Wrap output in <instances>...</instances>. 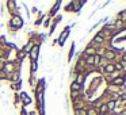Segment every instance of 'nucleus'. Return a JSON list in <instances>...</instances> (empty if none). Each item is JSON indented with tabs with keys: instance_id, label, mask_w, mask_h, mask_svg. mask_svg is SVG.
Here are the masks:
<instances>
[{
	"instance_id": "obj_1",
	"label": "nucleus",
	"mask_w": 126,
	"mask_h": 115,
	"mask_svg": "<svg viewBox=\"0 0 126 115\" xmlns=\"http://www.w3.org/2000/svg\"><path fill=\"white\" fill-rule=\"evenodd\" d=\"M20 64H15V61H4V68L3 72L8 76V74L14 73L15 71H20Z\"/></svg>"
},
{
	"instance_id": "obj_2",
	"label": "nucleus",
	"mask_w": 126,
	"mask_h": 115,
	"mask_svg": "<svg viewBox=\"0 0 126 115\" xmlns=\"http://www.w3.org/2000/svg\"><path fill=\"white\" fill-rule=\"evenodd\" d=\"M23 26V19L19 15H12L11 19H10V27L14 29V30H19Z\"/></svg>"
},
{
	"instance_id": "obj_3",
	"label": "nucleus",
	"mask_w": 126,
	"mask_h": 115,
	"mask_svg": "<svg viewBox=\"0 0 126 115\" xmlns=\"http://www.w3.org/2000/svg\"><path fill=\"white\" fill-rule=\"evenodd\" d=\"M38 53H39V45H34L33 49H31V50H30V53H29L31 62H37V58H38Z\"/></svg>"
},
{
	"instance_id": "obj_4",
	"label": "nucleus",
	"mask_w": 126,
	"mask_h": 115,
	"mask_svg": "<svg viewBox=\"0 0 126 115\" xmlns=\"http://www.w3.org/2000/svg\"><path fill=\"white\" fill-rule=\"evenodd\" d=\"M115 57H117V54H115L114 50H104V53H103V60H106V61H112V60H115Z\"/></svg>"
},
{
	"instance_id": "obj_5",
	"label": "nucleus",
	"mask_w": 126,
	"mask_h": 115,
	"mask_svg": "<svg viewBox=\"0 0 126 115\" xmlns=\"http://www.w3.org/2000/svg\"><path fill=\"white\" fill-rule=\"evenodd\" d=\"M7 79H8L11 83H18L20 80V71H15L14 73L8 74V76H7Z\"/></svg>"
},
{
	"instance_id": "obj_6",
	"label": "nucleus",
	"mask_w": 126,
	"mask_h": 115,
	"mask_svg": "<svg viewBox=\"0 0 126 115\" xmlns=\"http://www.w3.org/2000/svg\"><path fill=\"white\" fill-rule=\"evenodd\" d=\"M19 99H20V101H22L25 106L31 104V98H30V96H29L26 92H22V93H20V98H19Z\"/></svg>"
},
{
	"instance_id": "obj_7",
	"label": "nucleus",
	"mask_w": 126,
	"mask_h": 115,
	"mask_svg": "<svg viewBox=\"0 0 126 115\" xmlns=\"http://www.w3.org/2000/svg\"><path fill=\"white\" fill-rule=\"evenodd\" d=\"M103 72L106 74H111V73H114L115 72V69H114V64L112 62H107L106 65H104V68H103Z\"/></svg>"
},
{
	"instance_id": "obj_8",
	"label": "nucleus",
	"mask_w": 126,
	"mask_h": 115,
	"mask_svg": "<svg viewBox=\"0 0 126 115\" xmlns=\"http://www.w3.org/2000/svg\"><path fill=\"white\" fill-rule=\"evenodd\" d=\"M99 115H107L109 114V107H107L106 103H102L100 106H99V110H98Z\"/></svg>"
},
{
	"instance_id": "obj_9",
	"label": "nucleus",
	"mask_w": 126,
	"mask_h": 115,
	"mask_svg": "<svg viewBox=\"0 0 126 115\" xmlns=\"http://www.w3.org/2000/svg\"><path fill=\"white\" fill-rule=\"evenodd\" d=\"M110 83H111V85H123L125 79H123L122 76H119V77H115V79H112Z\"/></svg>"
},
{
	"instance_id": "obj_10",
	"label": "nucleus",
	"mask_w": 126,
	"mask_h": 115,
	"mask_svg": "<svg viewBox=\"0 0 126 115\" xmlns=\"http://www.w3.org/2000/svg\"><path fill=\"white\" fill-rule=\"evenodd\" d=\"M69 31H71V30H69V27H65V30H64V31H63V34L60 35V41H58V42H60V45H64L66 35H69Z\"/></svg>"
},
{
	"instance_id": "obj_11",
	"label": "nucleus",
	"mask_w": 126,
	"mask_h": 115,
	"mask_svg": "<svg viewBox=\"0 0 126 115\" xmlns=\"http://www.w3.org/2000/svg\"><path fill=\"white\" fill-rule=\"evenodd\" d=\"M80 88H81V87L73 81V83L71 84V93H79V92H80Z\"/></svg>"
},
{
	"instance_id": "obj_12",
	"label": "nucleus",
	"mask_w": 126,
	"mask_h": 115,
	"mask_svg": "<svg viewBox=\"0 0 126 115\" xmlns=\"http://www.w3.org/2000/svg\"><path fill=\"white\" fill-rule=\"evenodd\" d=\"M60 4H61V1H57V3L54 4V7L52 8V11L49 12V16H54L56 12H57V11H58V8H60Z\"/></svg>"
},
{
	"instance_id": "obj_13",
	"label": "nucleus",
	"mask_w": 126,
	"mask_h": 115,
	"mask_svg": "<svg viewBox=\"0 0 126 115\" xmlns=\"http://www.w3.org/2000/svg\"><path fill=\"white\" fill-rule=\"evenodd\" d=\"M33 46H34V42L30 41L27 45H25V46H23V52H25L26 54H27V53H30V50L33 49Z\"/></svg>"
},
{
	"instance_id": "obj_14",
	"label": "nucleus",
	"mask_w": 126,
	"mask_h": 115,
	"mask_svg": "<svg viewBox=\"0 0 126 115\" xmlns=\"http://www.w3.org/2000/svg\"><path fill=\"white\" fill-rule=\"evenodd\" d=\"M84 79H85V73H80L79 76H77V79H76V81H75V83L81 87V84L84 83Z\"/></svg>"
},
{
	"instance_id": "obj_15",
	"label": "nucleus",
	"mask_w": 126,
	"mask_h": 115,
	"mask_svg": "<svg viewBox=\"0 0 126 115\" xmlns=\"http://www.w3.org/2000/svg\"><path fill=\"white\" fill-rule=\"evenodd\" d=\"M25 57H26V53L23 52V50H18V57H16L18 62H20V64H22V61L25 60Z\"/></svg>"
},
{
	"instance_id": "obj_16",
	"label": "nucleus",
	"mask_w": 126,
	"mask_h": 115,
	"mask_svg": "<svg viewBox=\"0 0 126 115\" xmlns=\"http://www.w3.org/2000/svg\"><path fill=\"white\" fill-rule=\"evenodd\" d=\"M87 115H99L98 108H95V107H90V108L87 110Z\"/></svg>"
},
{
	"instance_id": "obj_17",
	"label": "nucleus",
	"mask_w": 126,
	"mask_h": 115,
	"mask_svg": "<svg viewBox=\"0 0 126 115\" xmlns=\"http://www.w3.org/2000/svg\"><path fill=\"white\" fill-rule=\"evenodd\" d=\"M20 87H22V81H18V83H12L11 84V88L12 89H15V91H18V89H20Z\"/></svg>"
},
{
	"instance_id": "obj_18",
	"label": "nucleus",
	"mask_w": 126,
	"mask_h": 115,
	"mask_svg": "<svg viewBox=\"0 0 126 115\" xmlns=\"http://www.w3.org/2000/svg\"><path fill=\"white\" fill-rule=\"evenodd\" d=\"M103 41H104V38L100 35V34H98V35H96L95 38H94V42H95V43H98V45H100Z\"/></svg>"
},
{
	"instance_id": "obj_19",
	"label": "nucleus",
	"mask_w": 126,
	"mask_h": 115,
	"mask_svg": "<svg viewBox=\"0 0 126 115\" xmlns=\"http://www.w3.org/2000/svg\"><path fill=\"white\" fill-rule=\"evenodd\" d=\"M114 69H115V72H119V71H122V69H123V65H122V62H119V61H118V62H115V64H114Z\"/></svg>"
},
{
	"instance_id": "obj_20",
	"label": "nucleus",
	"mask_w": 126,
	"mask_h": 115,
	"mask_svg": "<svg viewBox=\"0 0 126 115\" xmlns=\"http://www.w3.org/2000/svg\"><path fill=\"white\" fill-rule=\"evenodd\" d=\"M106 104H107V107H109V111H111V110H114L115 107H117L115 106V101H111V100H109Z\"/></svg>"
},
{
	"instance_id": "obj_21",
	"label": "nucleus",
	"mask_w": 126,
	"mask_h": 115,
	"mask_svg": "<svg viewBox=\"0 0 126 115\" xmlns=\"http://www.w3.org/2000/svg\"><path fill=\"white\" fill-rule=\"evenodd\" d=\"M119 20H121V22H122V23H125L126 22V10H125V11H122V12H121V14H119Z\"/></svg>"
},
{
	"instance_id": "obj_22",
	"label": "nucleus",
	"mask_w": 126,
	"mask_h": 115,
	"mask_svg": "<svg viewBox=\"0 0 126 115\" xmlns=\"http://www.w3.org/2000/svg\"><path fill=\"white\" fill-rule=\"evenodd\" d=\"M37 71V62H31V76H34V73H35Z\"/></svg>"
},
{
	"instance_id": "obj_23",
	"label": "nucleus",
	"mask_w": 126,
	"mask_h": 115,
	"mask_svg": "<svg viewBox=\"0 0 126 115\" xmlns=\"http://www.w3.org/2000/svg\"><path fill=\"white\" fill-rule=\"evenodd\" d=\"M75 112H76V115H87V110H85V108L77 110V111H75Z\"/></svg>"
},
{
	"instance_id": "obj_24",
	"label": "nucleus",
	"mask_w": 126,
	"mask_h": 115,
	"mask_svg": "<svg viewBox=\"0 0 126 115\" xmlns=\"http://www.w3.org/2000/svg\"><path fill=\"white\" fill-rule=\"evenodd\" d=\"M65 11H66V12H68V11H69V12L73 11V3H72V1H71V3H69L68 6L65 7Z\"/></svg>"
},
{
	"instance_id": "obj_25",
	"label": "nucleus",
	"mask_w": 126,
	"mask_h": 115,
	"mask_svg": "<svg viewBox=\"0 0 126 115\" xmlns=\"http://www.w3.org/2000/svg\"><path fill=\"white\" fill-rule=\"evenodd\" d=\"M4 79H7V74L3 71H0V80H4Z\"/></svg>"
},
{
	"instance_id": "obj_26",
	"label": "nucleus",
	"mask_w": 126,
	"mask_h": 115,
	"mask_svg": "<svg viewBox=\"0 0 126 115\" xmlns=\"http://www.w3.org/2000/svg\"><path fill=\"white\" fill-rule=\"evenodd\" d=\"M119 100H125L126 101V92L125 93H119Z\"/></svg>"
},
{
	"instance_id": "obj_27",
	"label": "nucleus",
	"mask_w": 126,
	"mask_h": 115,
	"mask_svg": "<svg viewBox=\"0 0 126 115\" xmlns=\"http://www.w3.org/2000/svg\"><path fill=\"white\" fill-rule=\"evenodd\" d=\"M49 22H50V18H46V20L44 22V26H45V27H47V26H49Z\"/></svg>"
},
{
	"instance_id": "obj_28",
	"label": "nucleus",
	"mask_w": 126,
	"mask_h": 115,
	"mask_svg": "<svg viewBox=\"0 0 126 115\" xmlns=\"http://www.w3.org/2000/svg\"><path fill=\"white\" fill-rule=\"evenodd\" d=\"M20 115H29L27 111L25 110V107H22V110H20Z\"/></svg>"
},
{
	"instance_id": "obj_29",
	"label": "nucleus",
	"mask_w": 126,
	"mask_h": 115,
	"mask_svg": "<svg viewBox=\"0 0 126 115\" xmlns=\"http://www.w3.org/2000/svg\"><path fill=\"white\" fill-rule=\"evenodd\" d=\"M3 57H4V50L1 49V47H0V60H1Z\"/></svg>"
},
{
	"instance_id": "obj_30",
	"label": "nucleus",
	"mask_w": 126,
	"mask_h": 115,
	"mask_svg": "<svg viewBox=\"0 0 126 115\" xmlns=\"http://www.w3.org/2000/svg\"><path fill=\"white\" fill-rule=\"evenodd\" d=\"M121 62H126V53L122 54V58H121Z\"/></svg>"
},
{
	"instance_id": "obj_31",
	"label": "nucleus",
	"mask_w": 126,
	"mask_h": 115,
	"mask_svg": "<svg viewBox=\"0 0 126 115\" xmlns=\"http://www.w3.org/2000/svg\"><path fill=\"white\" fill-rule=\"evenodd\" d=\"M44 18H45V16H41V18H39V19L35 22V25H41V22H42V19H44Z\"/></svg>"
},
{
	"instance_id": "obj_32",
	"label": "nucleus",
	"mask_w": 126,
	"mask_h": 115,
	"mask_svg": "<svg viewBox=\"0 0 126 115\" xmlns=\"http://www.w3.org/2000/svg\"><path fill=\"white\" fill-rule=\"evenodd\" d=\"M29 115H37V114H35V111H33V112H30Z\"/></svg>"
}]
</instances>
